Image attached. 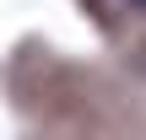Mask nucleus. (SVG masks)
<instances>
[{"label": "nucleus", "mask_w": 146, "mask_h": 140, "mask_svg": "<svg viewBox=\"0 0 146 140\" xmlns=\"http://www.w3.org/2000/svg\"><path fill=\"white\" fill-rule=\"evenodd\" d=\"M135 5H146V0H135Z\"/></svg>", "instance_id": "obj_1"}]
</instances>
